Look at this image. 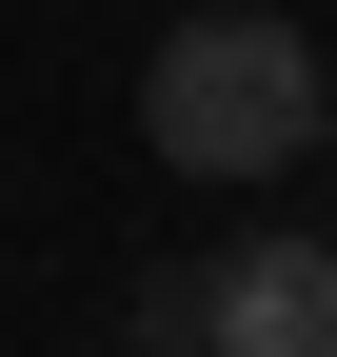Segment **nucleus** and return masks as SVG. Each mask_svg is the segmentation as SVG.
<instances>
[{
  "mask_svg": "<svg viewBox=\"0 0 337 357\" xmlns=\"http://www.w3.org/2000/svg\"><path fill=\"white\" fill-rule=\"evenodd\" d=\"M318 100H337V60H318L298 20H258V0H198V20L139 60V139L179 159V178H298Z\"/></svg>",
  "mask_w": 337,
  "mask_h": 357,
  "instance_id": "1",
  "label": "nucleus"
},
{
  "mask_svg": "<svg viewBox=\"0 0 337 357\" xmlns=\"http://www.w3.org/2000/svg\"><path fill=\"white\" fill-rule=\"evenodd\" d=\"M219 278V357H337V238H238Z\"/></svg>",
  "mask_w": 337,
  "mask_h": 357,
  "instance_id": "2",
  "label": "nucleus"
},
{
  "mask_svg": "<svg viewBox=\"0 0 337 357\" xmlns=\"http://www.w3.org/2000/svg\"><path fill=\"white\" fill-rule=\"evenodd\" d=\"M119 337H139V357H219V278H139Z\"/></svg>",
  "mask_w": 337,
  "mask_h": 357,
  "instance_id": "3",
  "label": "nucleus"
},
{
  "mask_svg": "<svg viewBox=\"0 0 337 357\" xmlns=\"http://www.w3.org/2000/svg\"><path fill=\"white\" fill-rule=\"evenodd\" d=\"M318 139H337V100H318Z\"/></svg>",
  "mask_w": 337,
  "mask_h": 357,
  "instance_id": "4",
  "label": "nucleus"
}]
</instances>
